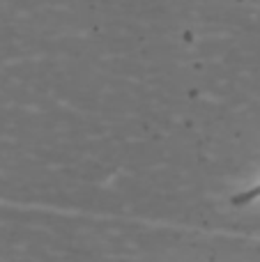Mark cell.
Masks as SVG:
<instances>
[{
    "mask_svg": "<svg viewBox=\"0 0 260 262\" xmlns=\"http://www.w3.org/2000/svg\"><path fill=\"white\" fill-rule=\"evenodd\" d=\"M256 203H260V177L230 198V205H235V207H247V205H256Z\"/></svg>",
    "mask_w": 260,
    "mask_h": 262,
    "instance_id": "1",
    "label": "cell"
}]
</instances>
